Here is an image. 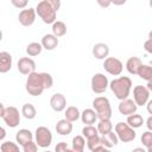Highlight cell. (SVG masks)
Here are the masks:
<instances>
[{"mask_svg": "<svg viewBox=\"0 0 152 152\" xmlns=\"http://www.w3.org/2000/svg\"><path fill=\"white\" fill-rule=\"evenodd\" d=\"M140 141L141 144L145 146V148L147 150L148 147L152 146V131H146L141 134V138H140Z\"/></svg>", "mask_w": 152, "mask_h": 152, "instance_id": "obj_34", "label": "cell"}, {"mask_svg": "<svg viewBox=\"0 0 152 152\" xmlns=\"http://www.w3.org/2000/svg\"><path fill=\"white\" fill-rule=\"evenodd\" d=\"M146 127L148 131H152V115H150L146 120Z\"/></svg>", "mask_w": 152, "mask_h": 152, "instance_id": "obj_41", "label": "cell"}, {"mask_svg": "<svg viewBox=\"0 0 152 152\" xmlns=\"http://www.w3.org/2000/svg\"><path fill=\"white\" fill-rule=\"evenodd\" d=\"M96 2L101 8H107L112 5V0H96Z\"/></svg>", "mask_w": 152, "mask_h": 152, "instance_id": "obj_39", "label": "cell"}, {"mask_svg": "<svg viewBox=\"0 0 152 152\" xmlns=\"http://www.w3.org/2000/svg\"><path fill=\"white\" fill-rule=\"evenodd\" d=\"M148 4H150V7L152 8V0H150V1H148Z\"/></svg>", "mask_w": 152, "mask_h": 152, "instance_id": "obj_48", "label": "cell"}, {"mask_svg": "<svg viewBox=\"0 0 152 152\" xmlns=\"http://www.w3.org/2000/svg\"><path fill=\"white\" fill-rule=\"evenodd\" d=\"M57 12H58V10L61 8V0H46Z\"/></svg>", "mask_w": 152, "mask_h": 152, "instance_id": "obj_40", "label": "cell"}, {"mask_svg": "<svg viewBox=\"0 0 152 152\" xmlns=\"http://www.w3.org/2000/svg\"><path fill=\"white\" fill-rule=\"evenodd\" d=\"M114 131L121 142H131L137 138L135 128L131 127L127 122H118L114 127Z\"/></svg>", "mask_w": 152, "mask_h": 152, "instance_id": "obj_6", "label": "cell"}, {"mask_svg": "<svg viewBox=\"0 0 152 152\" xmlns=\"http://www.w3.org/2000/svg\"><path fill=\"white\" fill-rule=\"evenodd\" d=\"M0 131H1L0 140H4V138H5V135H6V131H5V128H4V127H1V128H0Z\"/></svg>", "mask_w": 152, "mask_h": 152, "instance_id": "obj_44", "label": "cell"}, {"mask_svg": "<svg viewBox=\"0 0 152 152\" xmlns=\"http://www.w3.org/2000/svg\"><path fill=\"white\" fill-rule=\"evenodd\" d=\"M17 68L21 75L28 76L30 74L36 71V62L30 57H21L17 63Z\"/></svg>", "mask_w": 152, "mask_h": 152, "instance_id": "obj_12", "label": "cell"}, {"mask_svg": "<svg viewBox=\"0 0 152 152\" xmlns=\"http://www.w3.org/2000/svg\"><path fill=\"white\" fill-rule=\"evenodd\" d=\"M97 114L95 112V109L93 108H87L81 113V121L84 125H94L97 120Z\"/></svg>", "mask_w": 152, "mask_h": 152, "instance_id": "obj_21", "label": "cell"}, {"mask_svg": "<svg viewBox=\"0 0 152 152\" xmlns=\"http://www.w3.org/2000/svg\"><path fill=\"white\" fill-rule=\"evenodd\" d=\"M148 38H152V30L148 32Z\"/></svg>", "mask_w": 152, "mask_h": 152, "instance_id": "obj_46", "label": "cell"}, {"mask_svg": "<svg viewBox=\"0 0 152 152\" xmlns=\"http://www.w3.org/2000/svg\"><path fill=\"white\" fill-rule=\"evenodd\" d=\"M11 4L15 7V8H19V10H24L27 4H28V0H11Z\"/></svg>", "mask_w": 152, "mask_h": 152, "instance_id": "obj_37", "label": "cell"}, {"mask_svg": "<svg viewBox=\"0 0 152 152\" xmlns=\"http://www.w3.org/2000/svg\"><path fill=\"white\" fill-rule=\"evenodd\" d=\"M127 2V0H112V4H114L115 6H122Z\"/></svg>", "mask_w": 152, "mask_h": 152, "instance_id": "obj_43", "label": "cell"}, {"mask_svg": "<svg viewBox=\"0 0 152 152\" xmlns=\"http://www.w3.org/2000/svg\"><path fill=\"white\" fill-rule=\"evenodd\" d=\"M150 93L146 86H135L133 88V100L138 106H146L150 100Z\"/></svg>", "mask_w": 152, "mask_h": 152, "instance_id": "obj_10", "label": "cell"}, {"mask_svg": "<svg viewBox=\"0 0 152 152\" xmlns=\"http://www.w3.org/2000/svg\"><path fill=\"white\" fill-rule=\"evenodd\" d=\"M64 115H65V119H68V120L71 121V122H75V121H77L78 119H81V112H80V109H78L77 107H75V106H69V107H66Z\"/></svg>", "mask_w": 152, "mask_h": 152, "instance_id": "obj_26", "label": "cell"}, {"mask_svg": "<svg viewBox=\"0 0 152 152\" xmlns=\"http://www.w3.org/2000/svg\"><path fill=\"white\" fill-rule=\"evenodd\" d=\"M99 129L97 127H95L94 125H86L83 128H82V135L86 138V139H89L91 137H95V135H99Z\"/></svg>", "mask_w": 152, "mask_h": 152, "instance_id": "obj_32", "label": "cell"}, {"mask_svg": "<svg viewBox=\"0 0 152 152\" xmlns=\"http://www.w3.org/2000/svg\"><path fill=\"white\" fill-rule=\"evenodd\" d=\"M146 110L148 114L152 115V100H148L147 103H146Z\"/></svg>", "mask_w": 152, "mask_h": 152, "instance_id": "obj_42", "label": "cell"}, {"mask_svg": "<svg viewBox=\"0 0 152 152\" xmlns=\"http://www.w3.org/2000/svg\"><path fill=\"white\" fill-rule=\"evenodd\" d=\"M118 109H119V113L122 114V115H131V114H134L137 113V109H138V104L135 103L134 100H131V99H125V100H121L119 106H118Z\"/></svg>", "mask_w": 152, "mask_h": 152, "instance_id": "obj_13", "label": "cell"}, {"mask_svg": "<svg viewBox=\"0 0 152 152\" xmlns=\"http://www.w3.org/2000/svg\"><path fill=\"white\" fill-rule=\"evenodd\" d=\"M51 30H52V33H53L56 37H58V38H59V37L65 36V33H66V25H65V23H64V21L56 20V21L52 24Z\"/></svg>", "mask_w": 152, "mask_h": 152, "instance_id": "obj_27", "label": "cell"}, {"mask_svg": "<svg viewBox=\"0 0 152 152\" xmlns=\"http://www.w3.org/2000/svg\"><path fill=\"white\" fill-rule=\"evenodd\" d=\"M50 107L57 113H61V112L65 110V108H66L65 96L62 93H55L50 99Z\"/></svg>", "mask_w": 152, "mask_h": 152, "instance_id": "obj_14", "label": "cell"}, {"mask_svg": "<svg viewBox=\"0 0 152 152\" xmlns=\"http://www.w3.org/2000/svg\"><path fill=\"white\" fill-rule=\"evenodd\" d=\"M96 127L99 129L100 135L107 134V133H109V132L113 131V124L110 122V119H108V120H100Z\"/></svg>", "mask_w": 152, "mask_h": 152, "instance_id": "obj_31", "label": "cell"}, {"mask_svg": "<svg viewBox=\"0 0 152 152\" xmlns=\"http://www.w3.org/2000/svg\"><path fill=\"white\" fill-rule=\"evenodd\" d=\"M146 87L148 88V90H150V91H152V81H148V82H147V86H146Z\"/></svg>", "mask_w": 152, "mask_h": 152, "instance_id": "obj_45", "label": "cell"}, {"mask_svg": "<svg viewBox=\"0 0 152 152\" xmlns=\"http://www.w3.org/2000/svg\"><path fill=\"white\" fill-rule=\"evenodd\" d=\"M138 76L145 81H152V64H141Z\"/></svg>", "mask_w": 152, "mask_h": 152, "instance_id": "obj_30", "label": "cell"}, {"mask_svg": "<svg viewBox=\"0 0 152 152\" xmlns=\"http://www.w3.org/2000/svg\"><path fill=\"white\" fill-rule=\"evenodd\" d=\"M36 12L37 15L42 19V21L44 24H53L56 21V17H57V11L46 1V0H42L37 4L36 6Z\"/></svg>", "mask_w": 152, "mask_h": 152, "instance_id": "obj_4", "label": "cell"}, {"mask_svg": "<svg viewBox=\"0 0 152 152\" xmlns=\"http://www.w3.org/2000/svg\"><path fill=\"white\" fill-rule=\"evenodd\" d=\"M144 50L147 53H152V38H148L145 43H144Z\"/></svg>", "mask_w": 152, "mask_h": 152, "instance_id": "obj_38", "label": "cell"}, {"mask_svg": "<svg viewBox=\"0 0 152 152\" xmlns=\"http://www.w3.org/2000/svg\"><path fill=\"white\" fill-rule=\"evenodd\" d=\"M32 140H33V134H32V132H31L30 129L21 128V129H19V131L17 132V134H15V141H17L20 146H23V145H25L26 142L32 141Z\"/></svg>", "mask_w": 152, "mask_h": 152, "instance_id": "obj_22", "label": "cell"}, {"mask_svg": "<svg viewBox=\"0 0 152 152\" xmlns=\"http://www.w3.org/2000/svg\"><path fill=\"white\" fill-rule=\"evenodd\" d=\"M39 1H42V0H39Z\"/></svg>", "mask_w": 152, "mask_h": 152, "instance_id": "obj_49", "label": "cell"}, {"mask_svg": "<svg viewBox=\"0 0 152 152\" xmlns=\"http://www.w3.org/2000/svg\"><path fill=\"white\" fill-rule=\"evenodd\" d=\"M90 86H91V90L95 94H103L109 87V81L107 76H104V74L97 72L93 75L90 80Z\"/></svg>", "mask_w": 152, "mask_h": 152, "instance_id": "obj_8", "label": "cell"}, {"mask_svg": "<svg viewBox=\"0 0 152 152\" xmlns=\"http://www.w3.org/2000/svg\"><path fill=\"white\" fill-rule=\"evenodd\" d=\"M103 68L109 75L119 76L124 70V64L116 57H107L106 59H103Z\"/></svg>", "mask_w": 152, "mask_h": 152, "instance_id": "obj_9", "label": "cell"}, {"mask_svg": "<svg viewBox=\"0 0 152 152\" xmlns=\"http://www.w3.org/2000/svg\"><path fill=\"white\" fill-rule=\"evenodd\" d=\"M147 151H148V152H152V146H151V147H148V148H147Z\"/></svg>", "mask_w": 152, "mask_h": 152, "instance_id": "obj_47", "label": "cell"}, {"mask_svg": "<svg viewBox=\"0 0 152 152\" xmlns=\"http://www.w3.org/2000/svg\"><path fill=\"white\" fill-rule=\"evenodd\" d=\"M40 43H42V45L45 50L51 51V50H55L58 46L59 40H58V37H56L53 33H46V34L43 36Z\"/></svg>", "mask_w": 152, "mask_h": 152, "instance_id": "obj_16", "label": "cell"}, {"mask_svg": "<svg viewBox=\"0 0 152 152\" xmlns=\"http://www.w3.org/2000/svg\"><path fill=\"white\" fill-rule=\"evenodd\" d=\"M12 55L7 51H1L0 52V72L6 74L12 69Z\"/></svg>", "mask_w": 152, "mask_h": 152, "instance_id": "obj_18", "label": "cell"}, {"mask_svg": "<svg viewBox=\"0 0 152 152\" xmlns=\"http://www.w3.org/2000/svg\"><path fill=\"white\" fill-rule=\"evenodd\" d=\"M1 152H19V144L13 141H5L0 146Z\"/></svg>", "mask_w": 152, "mask_h": 152, "instance_id": "obj_33", "label": "cell"}, {"mask_svg": "<svg viewBox=\"0 0 152 152\" xmlns=\"http://www.w3.org/2000/svg\"><path fill=\"white\" fill-rule=\"evenodd\" d=\"M36 17H37V12H36V8H32V7H28V8H24L19 12V15H18V20L20 23V25L25 26V27H28V26H32L36 21Z\"/></svg>", "mask_w": 152, "mask_h": 152, "instance_id": "obj_11", "label": "cell"}, {"mask_svg": "<svg viewBox=\"0 0 152 152\" xmlns=\"http://www.w3.org/2000/svg\"><path fill=\"white\" fill-rule=\"evenodd\" d=\"M141 64H142V62L139 57H135V56L129 57L126 62V70L131 75H138V71H139Z\"/></svg>", "mask_w": 152, "mask_h": 152, "instance_id": "obj_20", "label": "cell"}, {"mask_svg": "<svg viewBox=\"0 0 152 152\" xmlns=\"http://www.w3.org/2000/svg\"><path fill=\"white\" fill-rule=\"evenodd\" d=\"M91 53L96 59H106L109 55V46L106 43H96L93 46Z\"/></svg>", "mask_w": 152, "mask_h": 152, "instance_id": "obj_15", "label": "cell"}, {"mask_svg": "<svg viewBox=\"0 0 152 152\" xmlns=\"http://www.w3.org/2000/svg\"><path fill=\"white\" fill-rule=\"evenodd\" d=\"M55 150H56L57 152H69V151H72V148H70V147L68 146V144L64 142V141L58 142V144L56 145Z\"/></svg>", "mask_w": 152, "mask_h": 152, "instance_id": "obj_36", "label": "cell"}, {"mask_svg": "<svg viewBox=\"0 0 152 152\" xmlns=\"http://www.w3.org/2000/svg\"><path fill=\"white\" fill-rule=\"evenodd\" d=\"M21 115L23 114L19 113V109L17 107L14 106L5 107L4 104H0V116L2 118L6 126H8L10 128H15L17 126H19Z\"/></svg>", "mask_w": 152, "mask_h": 152, "instance_id": "obj_3", "label": "cell"}, {"mask_svg": "<svg viewBox=\"0 0 152 152\" xmlns=\"http://www.w3.org/2000/svg\"><path fill=\"white\" fill-rule=\"evenodd\" d=\"M21 114L27 120H33L37 116V109L32 103H25L21 107Z\"/></svg>", "mask_w": 152, "mask_h": 152, "instance_id": "obj_25", "label": "cell"}, {"mask_svg": "<svg viewBox=\"0 0 152 152\" xmlns=\"http://www.w3.org/2000/svg\"><path fill=\"white\" fill-rule=\"evenodd\" d=\"M109 88L118 100H125L132 90V80L128 76H120L109 82Z\"/></svg>", "mask_w": 152, "mask_h": 152, "instance_id": "obj_2", "label": "cell"}, {"mask_svg": "<svg viewBox=\"0 0 152 152\" xmlns=\"http://www.w3.org/2000/svg\"><path fill=\"white\" fill-rule=\"evenodd\" d=\"M93 108L95 109L99 120H108L112 118V106L106 96H97L93 100Z\"/></svg>", "mask_w": 152, "mask_h": 152, "instance_id": "obj_5", "label": "cell"}, {"mask_svg": "<svg viewBox=\"0 0 152 152\" xmlns=\"http://www.w3.org/2000/svg\"><path fill=\"white\" fill-rule=\"evenodd\" d=\"M87 146L91 152H97V151H108V148L102 144L101 141V135H95L89 139H87Z\"/></svg>", "mask_w": 152, "mask_h": 152, "instance_id": "obj_19", "label": "cell"}, {"mask_svg": "<svg viewBox=\"0 0 152 152\" xmlns=\"http://www.w3.org/2000/svg\"><path fill=\"white\" fill-rule=\"evenodd\" d=\"M43 45H42V43H38V42H32V43H30V44H27V46H26V53L30 56V57H36V56H38V55H40L42 53V51H43Z\"/></svg>", "mask_w": 152, "mask_h": 152, "instance_id": "obj_24", "label": "cell"}, {"mask_svg": "<svg viewBox=\"0 0 152 152\" xmlns=\"http://www.w3.org/2000/svg\"><path fill=\"white\" fill-rule=\"evenodd\" d=\"M56 132L59 134V135H69L71 132H72V128H74V126H72V122L71 121H69L68 119H61V120H58L57 121V124H56Z\"/></svg>", "mask_w": 152, "mask_h": 152, "instance_id": "obj_17", "label": "cell"}, {"mask_svg": "<svg viewBox=\"0 0 152 152\" xmlns=\"http://www.w3.org/2000/svg\"><path fill=\"white\" fill-rule=\"evenodd\" d=\"M53 84V78L49 72H32L27 76L25 89L31 96H39L45 89H50Z\"/></svg>", "mask_w": 152, "mask_h": 152, "instance_id": "obj_1", "label": "cell"}, {"mask_svg": "<svg viewBox=\"0 0 152 152\" xmlns=\"http://www.w3.org/2000/svg\"><path fill=\"white\" fill-rule=\"evenodd\" d=\"M23 147V151L24 152H36L37 150H38V145H37V142L36 141H28V142H26L25 145H23L21 146Z\"/></svg>", "mask_w": 152, "mask_h": 152, "instance_id": "obj_35", "label": "cell"}, {"mask_svg": "<svg viewBox=\"0 0 152 152\" xmlns=\"http://www.w3.org/2000/svg\"><path fill=\"white\" fill-rule=\"evenodd\" d=\"M34 139L40 148H46L52 142V133L45 126H38L34 132Z\"/></svg>", "mask_w": 152, "mask_h": 152, "instance_id": "obj_7", "label": "cell"}, {"mask_svg": "<svg viewBox=\"0 0 152 152\" xmlns=\"http://www.w3.org/2000/svg\"><path fill=\"white\" fill-rule=\"evenodd\" d=\"M86 139L83 135H76L72 138L71 141V148L75 152H83L84 147H86Z\"/></svg>", "mask_w": 152, "mask_h": 152, "instance_id": "obj_28", "label": "cell"}, {"mask_svg": "<svg viewBox=\"0 0 152 152\" xmlns=\"http://www.w3.org/2000/svg\"><path fill=\"white\" fill-rule=\"evenodd\" d=\"M101 141H102V144L109 150V148L116 146L120 140H119L116 133H114V132L112 131V132H109V133H107V134L101 135Z\"/></svg>", "mask_w": 152, "mask_h": 152, "instance_id": "obj_23", "label": "cell"}, {"mask_svg": "<svg viewBox=\"0 0 152 152\" xmlns=\"http://www.w3.org/2000/svg\"><path fill=\"white\" fill-rule=\"evenodd\" d=\"M131 127H133V128H139V127H141L142 125H144V118L140 115V114H137V113H134V114H131V115H128L127 116V121H126Z\"/></svg>", "mask_w": 152, "mask_h": 152, "instance_id": "obj_29", "label": "cell"}]
</instances>
